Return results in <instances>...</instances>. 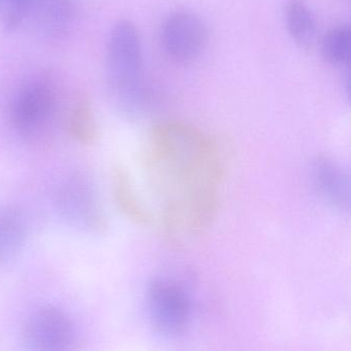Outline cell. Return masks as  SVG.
<instances>
[{
    "mask_svg": "<svg viewBox=\"0 0 351 351\" xmlns=\"http://www.w3.org/2000/svg\"><path fill=\"white\" fill-rule=\"evenodd\" d=\"M230 160L226 145L194 127L163 123L154 128L145 169L162 205L164 233L172 241L213 225Z\"/></svg>",
    "mask_w": 351,
    "mask_h": 351,
    "instance_id": "6da1fadb",
    "label": "cell"
},
{
    "mask_svg": "<svg viewBox=\"0 0 351 351\" xmlns=\"http://www.w3.org/2000/svg\"><path fill=\"white\" fill-rule=\"evenodd\" d=\"M351 32L349 25L332 28L322 42L324 58L335 66L347 67L350 58Z\"/></svg>",
    "mask_w": 351,
    "mask_h": 351,
    "instance_id": "5bb4252c",
    "label": "cell"
},
{
    "mask_svg": "<svg viewBox=\"0 0 351 351\" xmlns=\"http://www.w3.org/2000/svg\"><path fill=\"white\" fill-rule=\"evenodd\" d=\"M147 312L156 332L166 337L182 336L192 322V301L180 283L155 279L147 291Z\"/></svg>",
    "mask_w": 351,
    "mask_h": 351,
    "instance_id": "5b68a950",
    "label": "cell"
},
{
    "mask_svg": "<svg viewBox=\"0 0 351 351\" xmlns=\"http://www.w3.org/2000/svg\"><path fill=\"white\" fill-rule=\"evenodd\" d=\"M162 46L167 56L178 63H190L204 52L208 42L206 24L191 11H176L164 22Z\"/></svg>",
    "mask_w": 351,
    "mask_h": 351,
    "instance_id": "ba28073f",
    "label": "cell"
},
{
    "mask_svg": "<svg viewBox=\"0 0 351 351\" xmlns=\"http://www.w3.org/2000/svg\"><path fill=\"white\" fill-rule=\"evenodd\" d=\"M5 0H0V14H1V11L3 9V5H5Z\"/></svg>",
    "mask_w": 351,
    "mask_h": 351,
    "instance_id": "9a60e30c",
    "label": "cell"
},
{
    "mask_svg": "<svg viewBox=\"0 0 351 351\" xmlns=\"http://www.w3.org/2000/svg\"><path fill=\"white\" fill-rule=\"evenodd\" d=\"M311 180L318 196L332 208L347 211L350 203L348 172L332 158L320 156L311 166Z\"/></svg>",
    "mask_w": 351,
    "mask_h": 351,
    "instance_id": "9c48e42d",
    "label": "cell"
},
{
    "mask_svg": "<svg viewBox=\"0 0 351 351\" xmlns=\"http://www.w3.org/2000/svg\"><path fill=\"white\" fill-rule=\"evenodd\" d=\"M27 219L21 207L0 206V265L7 264L21 252L27 237Z\"/></svg>",
    "mask_w": 351,
    "mask_h": 351,
    "instance_id": "8fae6325",
    "label": "cell"
},
{
    "mask_svg": "<svg viewBox=\"0 0 351 351\" xmlns=\"http://www.w3.org/2000/svg\"><path fill=\"white\" fill-rule=\"evenodd\" d=\"M69 134L80 145L93 147L99 141V129L91 104L85 98H80L73 104L67 117Z\"/></svg>",
    "mask_w": 351,
    "mask_h": 351,
    "instance_id": "4fadbf2b",
    "label": "cell"
},
{
    "mask_svg": "<svg viewBox=\"0 0 351 351\" xmlns=\"http://www.w3.org/2000/svg\"><path fill=\"white\" fill-rule=\"evenodd\" d=\"M285 20L289 36L298 45L308 48L313 44L316 36L315 18L304 0H287Z\"/></svg>",
    "mask_w": 351,
    "mask_h": 351,
    "instance_id": "7c38bea8",
    "label": "cell"
},
{
    "mask_svg": "<svg viewBox=\"0 0 351 351\" xmlns=\"http://www.w3.org/2000/svg\"><path fill=\"white\" fill-rule=\"evenodd\" d=\"M22 338L26 346L34 350H67L77 341V328L64 310L56 306H42L24 322Z\"/></svg>",
    "mask_w": 351,
    "mask_h": 351,
    "instance_id": "52a82bcc",
    "label": "cell"
},
{
    "mask_svg": "<svg viewBox=\"0 0 351 351\" xmlns=\"http://www.w3.org/2000/svg\"><path fill=\"white\" fill-rule=\"evenodd\" d=\"M3 24L9 30H17L30 24L51 40L66 34L73 20L71 0H5Z\"/></svg>",
    "mask_w": 351,
    "mask_h": 351,
    "instance_id": "277c9868",
    "label": "cell"
},
{
    "mask_svg": "<svg viewBox=\"0 0 351 351\" xmlns=\"http://www.w3.org/2000/svg\"><path fill=\"white\" fill-rule=\"evenodd\" d=\"M106 80L114 101L127 112H137L143 102V59L141 36L134 24L121 20L108 36Z\"/></svg>",
    "mask_w": 351,
    "mask_h": 351,
    "instance_id": "7a4b0ae2",
    "label": "cell"
},
{
    "mask_svg": "<svg viewBox=\"0 0 351 351\" xmlns=\"http://www.w3.org/2000/svg\"><path fill=\"white\" fill-rule=\"evenodd\" d=\"M58 88L49 75H32L23 82L10 102L12 127L26 141H40L54 126L58 112Z\"/></svg>",
    "mask_w": 351,
    "mask_h": 351,
    "instance_id": "3957f363",
    "label": "cell"
},
{
    "mask_svg": "<svg viewBox=\"0 0 351 351\" xmlns=\"http://www.w3.org/2000/svg\"><path fill=\"white\" fill-rule=\"evenodd\" d=\"M56 203L61 215L75 227L102 234L108 221L99 197L91 182L82 176H73L59 186Z\"/></svg>",
    "mask_w": 351,
    "mask_h": 351,
    "instance_id": "8992f818",
    "label": "cell"
},
{
    "mask_svg": "<svg viewBox=\"0 0 351 351\" xmlns=\"http://www.w3.org/2000/svg\"><path fill=\"white\" fill-rule=\"evenodd\" d=\"M112 184L114 202L122 215L135 225L141 227L151 225L153 221L151 211L139 198L132 176L124 166H114Z\"/></svg>",
    "mask_w": 351,
    "mask_h": 351,
    "instance_id": "30bf717a",
    "label": "cell"
}]
</instances>
